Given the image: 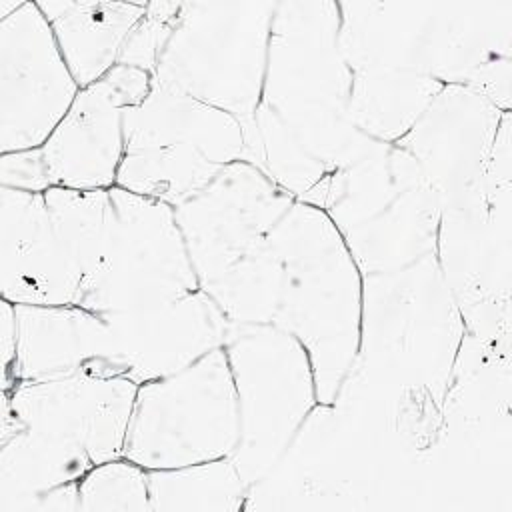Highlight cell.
I'll return each instance as SVG.
<instances>
[{
    "label": "cell",
    "mask_w": 512,
    "mask_h": 512,
    "mask_svg": "<svg viewBox=\"0 0 512 512\" xmlns=\"http://www.w3.org/2000/svg\"><path fill=\"white\" fill-rule=\"evenodd\" d=\"M464 332L434 254L364 274L358 354L334 406L402 458L430 456Z\"/></svg>",
    "instance_id": "obj_1"
},
{
    "label": "cell",
    "mask_w": 512,
    "mask_h": 512,
    "mask_svg": "<svg viewBox=\"0 0 512 512\" xmlns=\"http://www.w3.org/2000/svg\"><path fill=\"white\" fill-rule=\"evenodd\" d=\"M338 32L336 0H278L260 104L244 126V160L300 202L370 140L348 112L352 70Z\"/></svg>",
    "instance_id": "obj_2"
},
{
    "label": "cell",
    "mask_w": 512,
    "mask_h": 512,
    "mask_svg": "<svg viewBox=\"0 0 512 512\" xmlns=\"http://www.w3.org/2000/svg\"><path fill=\"white\" fill-rule=\"evenodd\" d=\"M282 260L274 326L308 352L320 404H334L360 344L364 274L330 218L296 200L272 232Z\"/></svg>",
    "instance_id": "obj_3"
},
{
    "label": "cell",
    "mask_w": 512,
    "mask_h": 512,
    "mask_svg": "<svg viewBox=\"0 0 512 512\" xmlns=\"http://www.w3.org/2000/svg\"><path fill=\"white\" fill-rule=\"evenodd\" d=\"M362 274L434 254L440 198L398 144L368 140L312 194Z\"/></svg>",
    "instance_id": "obj_4"
},
{
    "label": "cell",
    "mask_w": 512,
    "mask_h": 512,
    "mask_svg": "<svg viewBox=\"0 0 512 512\" xmlns=\"http://www.w3.org/2000/svg\"><path fill=\"white\" fill-rule=\"evenodd\" d=\"M244 148V122L152 78L144 100L126 110L116 186L176 206L244 160Z\"/></svg>",
    "instance_id": "obj_5"
},
{
    "label": "cell",
    "mask_w": 512,
    "mask_h": 512,
    "mask_svg": "<svg viewBox=\"0 0 512 512\" xmlns=\"http://www.w3.org/2000/svg\"><path fill=\"white\" fill-rule=\"evenodd\" d=\"M276 2H182L152 78L246 126L260 104Z\"/></svg>",
    "instance_id": "obj_6"
},
{
    "label": "cell",
    "mask_w": 512,
    "mask_h": 512,
    "mask_svg": "<svg viewBox=\"0 0 512 512\" xmlns=\"http://www.w3.org/2000/svg\"><path fill=\"white\" fill-rule=\"evenodd\" d=\"M222 348L240 420L230 458L250 492L280 464L320 404L316 376L304 346L274 324L230 326Z\"/></svg>",
    "instance_id": "obj_7"
},
{
    "label": "cell",
    "mask_w": 512,
    "mask_h": 512,
    "mask_svg": "<svg viewBox=\"0 0 512 512\" xmlns=\"http://www.w3.org/2000/svg\"><path fill=\"white\" fill-rule=\"evenodd\" d=\"M240 434L238 400L224 348L138 384L124 458L144 470L230 458Z\"/></svg>",
    "instance_id": "obj_8"
},
{
    "label": "cell",
    "mask_w": 512,
    "mask_h": 512,
    "mask_svg": "<svg viewBox=\"0 0 512 512\" xmlns=\"http://www.w3.org/2000/svg\"><path fill=\"white\" fill-rule=\"evenodd\" d=\"M110 232L96 274L78 304L98 314L146 308L200 288L174 208L110 188Z\"/></svg>",
    "instance_id": "obj_9"
},
{
    "label": "cell",
    "mask_w": 512,
    "mask_h": 512,
    "mask_svg": "<svg viewBox=\"0 0 512 512\" xmlns=\"http://www.w3.org/2000/svg\"><path fill=\"white\" fill-rule=\"evenodd\" d=\"M294 202L256 164L236 160L172 206L200 286L262 244Z\"/></svg>",
    "instance_id": "obj_10"
},
{
    "label": "cell",
    "mask_w": 512,
    "mask_h": 512,
    "mask_svg": "<svg viewBox=\"0 0 512 512\" xmlns=\"http://www.w3.org/2000/svg\"><path fill=\"white\" fill-rule=\"evenodd\" d=\"M80 92L36 0L0 20V154L40 148Z\"/></svg>",
    "instance_id": "obj_11"
},
{
    "label": "cell",
    "mask_w": 512,
    "mask_h": 512,
    "mask_svg": "<svg viewBox=\"0 0 512 512\" xmlns=\"http://www.w3.org/2000/svg\"><path fill=\"white\" fill-rule=\"evenodd\" d=\"M152 74L116 64L80 88L72 106L38 148L52 186L110 190L124 156L126 110L148 94Z\"/></svg>",
    "instance_id": "obj_12"
},
{
    "label": "cell",
    "mask_w": 512,
    "mask_h": 512,
    "mask_svg": "<svg viewBox=\"0 0 512 512\" xmlns=\"http://www.w3.org/2000/svg\"><path fill=\"white\" fill-rule=\"evenodd\" d=\"M138 384L130 378L22 380L2 392L22 426L84 450L92 464L124 456Z\"/></svg>",
    "instance_id": "obj_13"
},
{
    "label": "cell",
    "mask_w": 512,
    "mask_h": 512,
    "mask_svg": "<svg viewBox=\"0 0 512 512\" xmlns=\"http://www.w3.org/2000/svg\"><path fill=\"white\" fill-rule=\"evenodd\" d=\"M506 114L466 86L444 84L396 144L416 160L442 206L484 192V172Z\"/></svg>",
    "instance_id": "obj_14"
},
{
    "label": "cell",
    "mask_w": 512,
    "mask_h": 512,
    "mask_svg": "<svg viewBox=\"0 0 512 512\" xmlns=\"http://www.w3.org/2000/svg\"><path fill=\"white\" fill-rule=\"evenodd\" d=\"M82 276L54 230L44 192L0 186V298L24 306L78 304Z\"/></svg>",
    "instance_id": "obj_15"
},
{
    "label": "cell",
    "mask_w": 512,
    "mask_h": 512,
    "mask_svg": "<svg viewBox=\"0 0 512 512\" xmlns=\"http://www.w3.org/2000/svg\"><path fill=\"white\" fill-rule=\"evenodd\" d=\"M104 316L128 364V378L136 384L174 374L224 346L232 326L202 288Z\"/></svg>",
    "instance_id": "obj_16"
},
{
    "label": "cell",
    "mask_w": 512,
    "mask_h": 512,
    "mask_svg": "<svg viewBox=\"0 0 512 512\" xmlns=\"http://www.w3.org/2000/svg\"><path fill=\"white\" fill-rule=\"evenodd\" d=\"M14 308L18 324L16 384L78 376L128 378V364L104 314L80 304H14Z\"/></svg>",
    "instance_id": "obj_17"
},
{
    "label": "cell",
    "mask_w": 512,
    "mask_h": 512,
    "mask_svg": "<svg viewBox=\"0 0 512 512\" xmlns=\"http://www.w3.org/2000/svg\"><path fill=\"white\" fill-rule=\"evenodd\" d=\"M336 2L338 42L352 72H406L432 78L440 2Z\"/></svg>",
    "instance_id": "obj_18"
},
{
    "label": "cell",
    "mask_w": 512,
    "mask_h": 512,
    "mask_svg": "<svg viewBox=\"0 0 512 512\" xmlns=\"http://www.w3.org/2000/svg\"><path fill=\"white\" fill-rule=\"evenodd\" d=\"M90 456L26 426L0 440V512H78Z\"/></svg>",
    "instance_id": "obj_19"
},
{
    "label": "cell",
    "mask_w": 512,
    "mask_h": 512,
    "mask_svg": "<svg viewBox=\"0 0 512 512\" xmlns=\"http://www.w3.org/2000/svg\"><path fill=\"white\" fill-rule=\"evenodd\" d=\"M36 4L80 88L100 80L120 62L130 32L146 12V2L36 0Z\"/></svg>",
    "instance_id": "obj_20"
},
{
    "label": "cell",
    "mask_w": 512,
    "mask_h": 512,
    "mask_svg": "<svg viewBox=\"0 0 512 512\" xmlns=\"http://www.w3.org/2000/svg\"><path fill=\"white\" fill-rule=\"evenodd\" d=\"M444 84L406 72H352L348 112L372 140L396 144L422 116Z\"/></svg>",
    "instance_id": "obj_21"
},
{
    "label": "cell",
    "mask_w": 512,
    "mask_h": 512,
    "mask_svg": "<svg viewBox=\"0 0 512 512\" xmlns=\"http://www.w3.org/2000/svg\"><path fill=\"white\" fill-rule=\"evenodd\" d=\"M200 288L232 326L274 324L282 294V260L272 234Z\"/></svg>",
    "instance_id": "obj_22"
},
{
    "label": "cell",
    "mask_w": 512,
    "mask_h": 512,
    "mask_svg": "<svg viewBox=\"0 0 512 512\" xmlns=\"http://www.w3.org/2000/svg\"><path fill=\"white\" fill-rule=\"evenodd\" d=\"M150 512H240L248 486L232 458L148 470Z\"/></svg>",
    "instance_id": "obj_23"
},
{
    "label": "cell",
    "mask_w": 512,
    "mask_h": 512,
    "mask_svg": "<svg viewBox=\"0 0 512 512\" xmlns=\"http://www.w3.org/2000/svg\"><path fill=\"white\" fill-rule=\"evenodd\" d=\"M48 212L70 262L90 280L106 252L110 232V190L52 186L44 192Z\"/></svg>",
    "instance_id": "obj_24"
},
{
    "label": "cell",
    "mask_w": 512,
    "mask_h": 512,
    "mask_svg": "<svg viewBox=\"0 0 512 512\" xmlns=\"http://www.w3.org/2000/svg\"><path fill=\"white\" fill-rule=\"evenodd\" d=\"M78 512H150L148 470L120 456L94 464L78 480Z\"/></svg>",
    "instance_id": "obj_25"
},
{
    "label": "cell",
    "mask_w": 512,
    "mask_h": 512,
    "mask_svg": "<svg viewBox=\"0 0 512 512\" xmlns=\"http://www.w3.org/2000/svg\"><path fill=\"white\" fill-rule=\"evenodd\" d=\"M180 6L182 0L146 2V12L130 32L118 64L140 68L152 74L162 54V48L172 32V26L178 18Z\"/></svg>",
    "instance_id": "obj_26"
},
{
    "label": "cell",
    "mask_w": 512,
    "mask_h": 512,
    "mask_svg": "<svg viewBox=\"0 0 512 512\" xmlns=\"http://www.w3.org/2000/svg\"><path fill=\"white\" fill-rule=\"evenodd\" d=\"M0 186L46 192L52 188L40 150H20L0 154Z\"/></svg>",
    "instance_id": "obj_27"
},
{
    "label": "cell",
    "mask_w": 512,
    "mask_h": 512,
    "mask_svg": "<svg viewBox=\"0 0 512 512\" xmlns=\"http://www.w3.org/2000/svg\"><path fill=\"white\" fill-rule=\"evenodd\" d=\"M18 352V324L16 308L12 302L0 298V360H2V392H8L16 384L14 366Z\"/></svg>",
    "instance_id": "obj_28"
}]
</instances>
